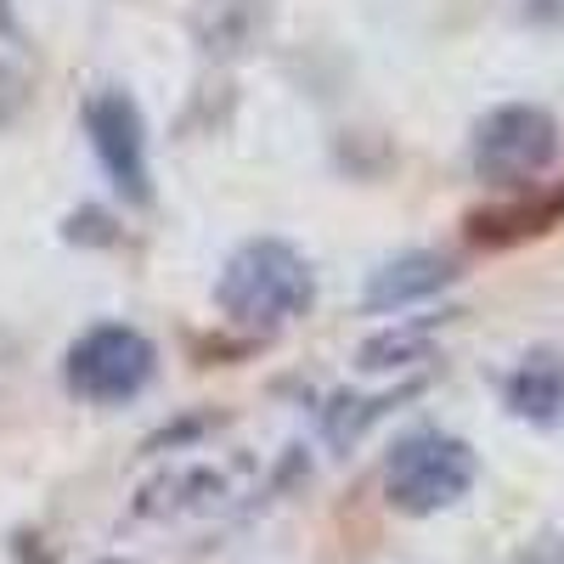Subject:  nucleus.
Wrapping results in <instances>:
<instances>
[{"mask_svg":"<svg viewBox=\"0 0 564 564\" xmlns=\"http://www.w3.org/2000/svg\"><path fill=\"white\" fill-rule=\"evenodd\" d=\"M502 564H564V531H536L531 542H520Z\"/></svg>","mask_w":564,"mask_h":564,"instance_id":"nucleus-10","label":"nucleus"},{"mask_svg":"<svg viewBox=\"0 0 564 564\" xmlns=\"http://www.w3.org/2000/svg\"><path fill=\"white\" fill-rule=\"evenodd\" d=\"M553 226H564V181L525 186L520 198H502L491 209H475V215H468V243L508 249V243L542 238V231H553Z\"/></svg>","mask_w":564,"mask_h":564,"instance_id":"nucleus-6","label":"nucleus"},{"mask_svg":"<svg viewBox=\"0 0 564 564\" xmlns=\"http://www.w3.org/2000/svg\"><path fill=\"white\" fill-rule=\"evenodd\" d=\"M316 300V276L305 265V254L282 238H254L226 260L220 282H215V305L226 322L271 334V327H289L311 311Z\"/></svg>","mask_w":564,"mask_h":564,"instance_id":"nucleus-1","label":"nucleus"},{"mask_svg":"<svg viewBox=\"0 0 564 564\" xmlns=\"http://www.w3.org/2000/svg\"><path fill=\"white\" fill-rule=\"evenodd\" d=\"M475 480H480L475 446L446 435V430L401 435L390 463H384V497L401 513H441V508H452L475 491Z\"/></svg>","mask_w":564,"mask_h":564,"instance_id":"nucleus-2","label":"nucleus"},{"mask_svg":"<svg viewBox=\"0 0 564 564\" xmlns=\"http://www.w3.org/2000/svg\"><path fill=\"white\" fill-rule=\"evenodd\" d=\"M153 367H159V350L153 339L130 322H97L90 334H79L68 345V361H63V379L79 401H97V406H119V401H135L141 390L153 384Z\"/></svg>","mask_w":564,"mask_h":564,"instance_id":"nucleus-3","label":"nucleus"},{"mask_svg":"<svg viewBox=\"0 0 564 564\" xmlns=\"http://www.w3.org/2000/svg\"><path fill=\"white\" fill-rule=\"evenodd\" d=\"M558 159V119L536 102H502L475 124L468 164L491 186H531Z\"/></svg>","mask_w":564,"mask_h":564,"instance_id":"nucleus-4","label":"nucleus"},{"mask_svg":"<svg viewBox=\"0 0 564 564\" xmlns=\"http://www.w3.org/2000/svg\"><path fill=\"white\" fill-rule=\"evenodd\" d=\"M85 135L90 153L102 159L108 181L124 198H148L153 193V170H148V124H141V108L124 97V90H97L85 102Z\"/></svg>","mask_w":564,"mask_h":564,"instance_id":"nucleus-5","label":"nucleus"},{"mask_svg":"<svg viewBox=\"0 0 564 564\" xmlns=\"http://www.w3.org/2000/svg\"><path fill=\"white\" fill-rule=\"evenodd\" d=\"M502 401L525 423H558L564 417V350H553V345L525 350L502 379Z\"/></svg>","mask_w":564,"mask_h":564,"instance_id":"nucleus-7","label":"nucleus"},{"mask_svg":"<svg viewBox=\"0 0 564 564\" xmlns=\"http://www.w3.org/2000/svg\"><path fill=\"white\" fill-rule=\"evenodd\" d=\"M452 260L430 254V249H412V254H395L384 260L379 271H372L367 282V311H406L417 300H430L441 289H452Z\"/></svg>","mask_w":564,"mask_h":564,"instance_id":"nucleus-8","label":"nucleus"},{"mask_svg":"<svg viewBox=\"0 0 564 564\" xmlns=\"http://www.w3.org/2000/svg\"><path fill=\"white\" fill-rule=\"evenodd\" d=\"M430 356V334H379V339H367L361 345V367L367 372H384V367H406V361H423Z\"/></svg>","mask_w":564,"mask_h":564,"instance_id":"nucleus-9","label":"nucleus"}]
</instances>
